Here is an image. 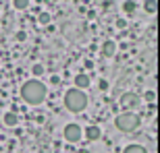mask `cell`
Returning a JSON list of instances; mask_svg holds the SVG:
<instances>
[{"mask_svg":"<svg viewBox=\"0 0 160 153\" xmlns=\"http://www.w3.org/2000/svg\"><path fill=\"white\" fill-rule=\"evenodd\" d=\"M73 85L77 89H88L89 87V76L85 75V72H79V75L73 79Z\"/></svg>","mask_w":160,"mask_h":153,"instance_id":"cell-8","label":"cell"},{"mask_svg":"<svg viewBox=\"0 0 160 153\" xmlns=\"http://www.w3.org/2000/svg\"><path fill=\"white\" fill-rule=\"evenodd\" d=\"M117 27H119V29H125V27H127V19H117Z\"/></svg>","mask_w":160,"mask_h":153,"instance_id":"cell-17","label":"cell"},{"mask_svg":"<svg viewBox=\"0 0 160 153\" xmlns=\"http://www.w3.org/2000/svg\"><path fill=\"white\" fill-rule=\"evenodd\" d=\"M98 87H100L102 91H106V89H108V81H106V79H100V83H98Z\"/></svg>","mask_w":160,"mask_h":153,"instance_id":"cell-18","label":"cell"},{"mask_svg":"<svg viewBox=\"0 0 160 153\" xmlns=\"http://www.w3.org/2000/svg\"><path fill=\"white\" fill-rule=\"evenodd\" d=\"M135 8H137V2H135V0H123V12L131 15V12H135Z\"/></svg>","mask_w":160,"mask_h":153,"instance_id":"cell-11","label":"cell"},{"mask_svg":"<svg viewBox=\"0 0 160 153\" xmlns=\"http://www.w3.org/2000/svg\"><path fill=\"white\" fill-rule=\"evenodd\" d=\"M100 135H102V130H100V126H96V124H92V126H88V128L83 130V137H85L88 141H98Z\"/></svg>","mask_w":160,"mask_h":153,"instance_id":"cell-7","label":"cell"},{"mask_svg":"<svg viewBox=\"0 0 160 153\" xmlns=\"http://www.w3.org/2000/svg\"><path fill=\"white\" fill-rule=\"evenodd\" d=\"M114 52H117V44H114L112 39H108V41H104V44H102L100 54L104 56V58H112V56H114Z\"/></svg>","mask_w":160,"mask_h":153,"instance_id":"cell-6","label":"cell"},{"mask_svg":"<svg viewBox=\"0 0 160 153\" xmlns=\"http://www.w3.org/2000/svg\"><path fill=\"white\" fill-rule=\"evenodd\" d=\"M65 106H67V110L73 112V114L83 112V110L88 108V95H85V91H83V89H77V87L69 89L65 93Z\"/></svg>","mask_w":160,"mask_h":153,"instance_id":"cell-2","label":"cell"},{"mask_svg":"<svg viewBox=\"0 0 160 153\" xmlns=\"http://www.w3.org/2000/svg\"><path fill=\"white\" fill-rule=\"evenodd\" d=\"M12 6L17 11H27L29 8V0H12Z\"/></svg>","mask_w":160,"mask_h":153,"instance_id":"cell-13","label":"cell"},{"mask_svg":"<svg viewBox=\"0 0 160 153\" xmlns=\"http://www.w3.org/2000/svg\"><path fill=\"white\" fill-rule=\"evenodd\" d=\"M143 100H146V101H150V104H152V101L156 100V93H154V91H146V95H143Z\"/></svg>","mask_w":160,"mask_h":153,"instance_id":"cell-16","label":"cell"},{"mask_svg":"<svg viewBox=\"0 0 160 153\" xmlns=\"http://www.w3.org/2000/svg\"><path fill=\"white\" fill-rule=\"evenodd\" d=\"M50 19H52V17H50V12H40V15H38V23H40V25H48V23H50Z\"/></svg>","mask_w":160,"mask_h":153,"instance_id":"cell-14","label":"cell"},{"mask_svg":"<svg viewBox=\"0 0 160 153\" xmlns=\"http://www.w3.org/2000/svg\"><path fill=\"white\" fill-rule=\"evenodd\" d=\"M139 124H142V118L137 116L135 112H123L114 118V126L121 132H133V130L139 128Z\"/></svg>","mask_w":160,"mask_h":153,"instance_id":"cell-3","label":"cell"},{"mask_svg":"<svg viewBox=\"0 0 160 153\" xmlns=\"http://www.w3.org/2000/svg\"><path fill=\"white\" fill-rule=\"evenodd\" d=\"M21 97H23V101H27L29 106H40L48 97V87L38 79V76L36 79H29V81H25L23 85H21Z\"/></svg>","mask_w":160,"mask_h":153,"instance_id":"cell-1","label":"cell"},{"mask_svg":"<svg viewBox=\"0 0 160 153\" xmlns=\"http://www.w3.org/2000/svg\"><path fill=\"white\" fill-rule=\"evenodd\" d=\"M156 0H146V2H143V11L148 12V15H154L156 12Z\"/></svg>","mask_w":160,"mask_h":153,"instance_id":"cell-12","label":"cell"},{"mask_svg":"<svg viewBox=\"0 0 160 153\" xmlns=\"http://www.w3.org/2000/svg\"><path fill=\"white\" fill-rule=\"evenodd\" d=\"M123 153H148V149L143 147V145H127L123 149Z\"/></svg>","mask_w":160,"mask_h":153,"instance_id":"cell-10","label":"cell"},{"mask_svg":"<svg viewBox=\"0 0 160 153\" xmlns=\"http://www.w3.org/2000/svg\"><path fill=\"white\" fill-rule=\"evenodd\" d=\"M119 101H121V106H123L125 110L139 108V104H142V100H139V95H137V93H123Z\"/></svg>","mask_w":160,"mask_h":153,"instance_id":"cell-5","label":"cell"},{"mask_svg":"<svg viewBox=\"0 0 160 153\" xmlns=\"http://www.w3.org/2000/svg\"><path fill=\"white\" fill-rule=\"evenodd\" d=\"M2 122H4L6 126H17V124H19V118H17V114H15V112H6L4 118H2Z\"/></svg>","mask_w":160,"mask_h":153,"instance_id":"cell-9","label":"cell"},{"mask_svg":"<svg viewBox=\"0 0 160 153\" xmlns=\"http://www.w3.org/2000/svg\"><path fill=\"white\" fill-rule=\"evenodd\" d=\"M31 72H33V76H42V75H44V66H42V64H33Z\"/></svg>","mask_w":160,"mask_h":153,"instance_id":"cell-15","label":"cell"},{"mask_svg":"<svg viewBox=\"0 0 160 153\" xmlns=\"http://www.w3.org/2000/svg\"><path fill=\"white\" fill-rule=\"evenodd\" d=\"M62 135H65V141L67 143H79L83 139V130L79 124H67L65 130H62Z\"/></svg>","mask_w":160,"mask_h":153,"instance_id":"cell-4","label":"cell"}]
</instances>
